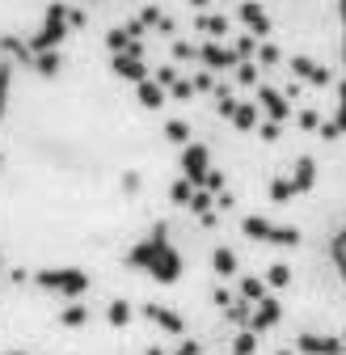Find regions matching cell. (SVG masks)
I'll list each match as a JSON object with an SVG mask.
<instances>
[{"label":"cell","mask_w":346,"mask_h":355,"mask_svg":"<svg viewBox=\"0 0 346 355\" xmlns=\"http://www.w3.org/2000/svg\"><path fill=\"white\" fill-rule=\"evenodd\" d=\"M329 258H334L338 275H342V284H346V225L334 233V241H329Z\"/></svg>","instance_id":"1"},{"label":"cell","mask_w":346,"mask_h":355,"mask_svg":"<svg viewBox=\"0 0 346 355\" xmlns=\"http://www.w3.org/2000/svg\"><path fill=\"white\" fill-rule=\"evenodd\" d=\"M245 21H249V26H257V30H266V17H262V13H257L253 5H245Z\"/></svg>","instance_id":"2"},{"label":"cell","mask_w":346,"mask_h":355,"mask_svg":"<svg viewBox=\"0 0 346 355\" xmlns=\"http://www.w3.org/2000/svg\"><path fill=\"white\" fill-rule=\"evenodd\" d=\"M334 131H346V85H342V106H338V123H334Z\"/></svg>","instance_id":"3"},{"label":"cell","mask_w":346,"mask_h":355,"mask_svg":"<svg viewBox=\"0 0 346 355\" xmlns=\"http://www.w3.org/2000/svg\"><path fill=\"white\" fill-rule=\"evenodd\" d=\"M338 9H342V64H346V0H338Z\"/></svg>","instance_id":"4"},{"label":"cell","mask_w":346,"mask_h":355,"mask_svg":"<svg viewBox=\"0 0 346 355\" xmlns=\"http://www.w3.org/2000/svg\"><path fill=\"white\" fill-rule=\"evenodd\" d=\"M199 5H203V0H199Z\"/></svg>","instance_id":"5"}]
</instances>
